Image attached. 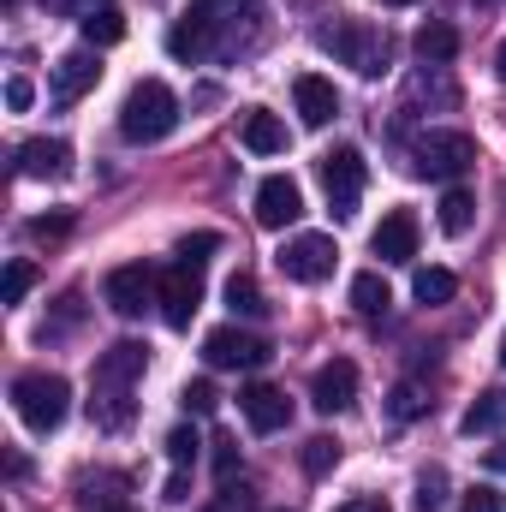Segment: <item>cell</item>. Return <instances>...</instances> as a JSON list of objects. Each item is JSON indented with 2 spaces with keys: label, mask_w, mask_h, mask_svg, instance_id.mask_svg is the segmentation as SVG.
I'll use <instances>...</instances> for the list:
<instances>
[{
  "label": "cell",
  "mask_w": 506,
  "mask_h": 512,
  "mask_svg": "<svg viewBox=\"0 0 506 512\" xmlns=\"http://www.w3.org/2000/svg\"><path fill=\"white\" fill-rule=\"evenodd\" d=\"M185 18L203 30L209 60H227V54L251 48L256 36H262V0H191Z\"/></svg>",
  "instance_id": "7a4b0ae2"
},
{
  "label": "cell",
  "mask_w": 506,
  "mask_h": 512,
  "mask_svg": "<svg viewBox=\"0 0 506 512\" xmlns=\"http://www.w3.org/2000/svg\"><path fill=\"white\" fill-rule=\"evenodd\" d=\"M155 292H161V274H155L149 262H120V268H108V280H102V298H108L114 316H143V310L155 304Z\"/></svg>",
  "instance_id": "ba28073f"
},
{
  "label": "cell",
  "mask_w": 506,
  "mask_h": 512,
  "mask_svg": "<svg viewBox=\"0 0 506 512\" xmlns=\"http://www.w3.org/2000/svg\"><path fill=\"white\" fill-rule=\"evenodd\" d=\"M501 364H506V340H501Z\"/></svg>",
  "instance_id": "7bdbcfd3"
},
{
  "label": "cell",
  "mask_w": 506,
  "mask_h": 512,
  "mask_svg": "<svg viewBox=\"0 0 506 512\" xmlns=\"http://www.w3.org/2000/svg\"><path fill=\"white\" fill-rule=\"evenodd\" d=\"M72 167V149L60 143V137H30L24 149H18V173L24 179H60Z\"/></svg>",
  "instance_id": "ac0fdd59"
},
{
  "label": "cell",
  "mask_w": 506,
  "mask_h": 512,
  "mask_svg": "<svg viewBox=\"0 0 506 512\" xmlns=\"http://www.w3.org/2000/svg\"><path fill=\"white\" fill-rule=\"evenodd\" d=\"M423 411H429V399H423V387L417 382L393 387V417H399V423H411V417H423Z\"/></svg>",
  "instance_id": "4dcf8cb0"
},
{
  "label": "cell",
  "mask_w": 506,
  "mask_h": 512,
  "mask_svg": "<svg viewBox=\"0 0 506 512\" xmlns=\"http://www.w3.org/2000/svg\"><path fill=\"white\" fill-rule=\"evenodd\" d=\"M471 221H477V197L453 185V191L441 197V233H447V239H459V233H471Z\"/></svg>",
  "instance_id": "cb8c5ba5"
},
{
  "label": "cell",
  "mask_w": 506,
  "mask_h": 512,
  "mask_svg": "<svg viewBox=\"0 0 506 512\" xmlns=\"http://www.w3.org/2000/svg\"><path fill=\"white\" fill-rule=\"evenodd\" d=\"M322 48H328L334 60H346L352 72H364V78H381V72H387V36H381L370 18H340V24H328V30H322Z\"/></svg>",
  "instance_id": "5b68a950"
},
{
  "label": "cell",
  "mask_w": 506,
  "mask_h": 512,
  "mask_svg": "<svg viewBox=\"0 0 506 512\" xmlns=\"http://www.w3.org/2000/svg\"><path fill=\"white\" fill-rule=\"evenodd\" d=\"M352 399H358V364H352V358H328V364L310 376V405H316L322 417L352 411Z\"/></svg>",
  "instance_id": "5bb4252c"
},
{
  "label": "cell",
  "mask_w": 506,
  "mask_h": 512,
  "mask_svg": "<svg viewBox=\"0 0 506 512\" xmlns=\"http://www.w3.org/2000/svg\"><path fill=\"white\" fill-rule=\"evenodd\" d=\"M155 304H161L167 328H191V316L203 310V274L185 268V262L161 268V292H155Z\"/></svg>",
  "instance_id": "30bf717a"
},
{
  "label": "cell",
  "mask_w": 506,
  "mask_h": 512,
  "mask_svg": "<svg viewBox=\"0 0 506 512\" xmlns=\"http://www.w3.org/2000/svg\"><path fill=\"white\" fill-rule=\"evenodd\" d=\"M483 465H489L495 477H506V441H501V447H489V453H483Z\"/></svg>",
  "instance_id": "ab89813d"
},
{
  "label": "cell",
  "mask_w": 506,
  "mask_h": 512,
  "mask_svg": "<svg viewBox=\"0 0 506 512\" xmlns=\"http://www.w3.org/2000/svg\"><path fill=\"white\" fill-rule=\"evenodd\" d=\"M387 304H393V292H387V280H381L376 268L352 274V310H358V316H381Z\"/></svg>",
  "instance_id": "603a6c76"
},
{
  "label": "cell",
  "mask_w": 506,
  "mask_h": 512,
  "mask_svg": "<svg viewBox=\"0 0 506 512\" xmlns=\"http://www.w3.org/2000/svg\"><path fill=\"white\" fill-rule=\"evenodd\" d=\"M72 233V215H42V221H30V239L36 245H54V239H66Z\"/></svg>",
  "instance_id": "d6a6232c"
},
{
  "label": "cell",
  "mask_w": 506,
  "mask_h": 512,
  "mask_svg": "<svg viewBox=\"0 0 506 512\" xmlns=\"http://www.w3.org/2000/svg\"><path fill=\"white\" fill-rule=\"evenodd\" d=\"M108 512H131V507H108Z\"/></svg>",
  "instance_id": "ee69618b"
},
{
  "label": "cell",
  "mask_w": 506,
  "mask_h": 512,
  "mask_svg": "<svg viewBox=\"0 0 506 512\" xmlns=\"http://www.w3.org/2000/svg\"><path fill=\"white\" fill-rule=\"evenodd\" d=\"M239 411H245V423H251L256 435H274V429L292 423V399H286L280 387H268V382L245 387V393H239Z\"/></svg>",
  "instance_id": "2e32d148"
},
{
  "label": "cell",
  "mask_w": 506,
  "mask_h": 512,
  "mask_svg": "<svg viewBox=\"0 0 506 512\" xmlns=\"http://www.w3.org/2000/svg\"><path fill=\"white\" fill-rule=\"evenodd\" d=\"M495 66H501V84H506V42H501V54H495Z\"/></svg>",
  "instance_id": "60d3db41"
},
{
  "label": "cell",
  "mask_w": 506,
  "mask_h": 512,
  "mask_svg": "<svg viewBox=\"0 0 506 512\" xmlns=\"http://www.w3.org/2000/svg\"><path fill=\"white\" fill-rule=\"evenodd\" d=\"M298 215H304L298 179H292V173H268V179L256 185V221H262L268 233H280V227H292Z\"/></svg>",
  "instance_id": "4fadbf2b"
},
{
  "label": "cell",
  "mask_w": 506,
  "mask_h": 512,
  "mask_svg": "<svg viewBox=\"0 0 506 512\" xmlns=\"http://www.w3.org/2000/svg\"><path fill=\"white\" fill-rule=\"evenodd\" d=\"M197 447H203V441H197V429H191V423H179V429L167 435V465H173V471H191V465H197Z\"/></svg>",
  "instance_id": "4316f807"
},
{
  "label": "cell",
  "mask_w": 506,
  "mask_h": 512,
  "mask_svg": "<svg viewBox=\"0 0 506 512\" xmlns=\"http://www.w3.org/2000/svg\"><path fill=\"white\" fill-rule=\"evenodd\" d=\"M447 507V471H423L417 477V512H441Z\"/></svg>",
  "instance_id": "f1b7e54d"
},
{
  "label": "cell",
  "mask_w": 506,
  "mask_h": 512,
  "mask_svg": "<svg viewBox=\"0 0 506 512\" xmlns=\"http://www.w3.org/2000/svg\"><path fill=\"white\" fill-rule=\"evenodd\" d=\"M161 501H167V507H179V501H185V471H173V477H167V489H161Z\"/></svg>",
  "instance_id": "f35d334b"
},
{
  "label": "cell",
  "mask_w": 506,
  "mask_h": 512,
  "mask_svg": "<svg viewBox=\"0 0 506 512\" xmlns=\"http://www.w3.org/2000/svg\"><path fill=\"white\" fill-rule=\"evenodd\" d=\"M12 411H18V423H24L30 435H48V429H60L66 411H72V382H66V376H48V370H30V376L12 382Z\"/></svg>",
  "instance_id": "277c9868"
},
{
  "label": "cell",
  "mask_w": 506,
  "mask_h": 512,
  "mask_svg": "<svg viewBox=\"0 0 506 512\" xmlns=\"http://www.w3.org/2000/svg\"><path fill=\"white\" fill-rule=\"evenodd\" d=\"M6 6H18V0H6Z\"/></svg>",
  "instance_id": "bcb514c9"
},
{
  "label": "cell",
  "mask_w": 506,
  "mask_h": 512,
  "mask_svg": "<svg viewBox=\"0 0 506 512\" xmlns=\"http://www.w3.org/2000/svg\"><path fill=\"white\" fill-rule=\"evenodd\" d=\"M227 304H233V316H262V310H268L256 274H233V280H227Z\"/></svg>",
  "instance_id": "484cf974"
},
{
  "label": "cell",
  "mask_w": 506,
  "mask_h": 512,
  "mask_svg": "<svg viewBox=\"0 0 506 512\" xmlns=\"http://www.w3.org/2000/svg\"><path fill=\"white\" fill-rule=\"evenodd\" d=\"M381 6H417V0H381Z\"/></svg>",
  "instance_id": "b9f144b4"
},
{
  "label": "cell",
  "mask_w": 506,
  "mask_h": 512,
  "mask_svg": "<svg viewBox=\"0 0 506 512\" xmlns=\"http://www.w3.org/2000/svg\"><path fill=\"white\" fill-rule=\"evenodd\" d=\"M30 102H36V84H30V78H12V84H6V108H12V114H24Z\"/></svg>",
  "instance_id": "d590c367"
},
{
  "label": "cell",
  "mask_w": 506,
  "mask_h": 512,
  "mask_svg": "<svg viewBox=\"0 0 506 512\" xmlns=\"http://www.w3.org/2000/svg\"><path fill=\"white\" fill-rule=\"evenodd\" d=\"M334 512H387V501L381 495H358V501H346V507H334Z\"/></svg>",
  "instance_id": "74e56055"
},
{
  "label": "cell",
  "mask_w": 506,
  "mask_h": 512,
  "mask_svg": "<svg viewBox=\"0 0 506 512\" xmlns=\"http://www.w3.org/2000/svg\"><path fill=\"white\" fill-rule=\"evenodd\" d=\"M179 131V96L161 84V78H143L131 84L126 108H120V137L126 143H161Z\"/></svg>",
  "instance_id": "3957f363"
},
{
  "label": "cell",
  "mask_w": 506,
  "mask_h": 512,
  "mask_svg": "<svg viewBox=\"0 0 506 512\" xmlns=\"http://www.w3.org/2000/svg\"><path fill=\"white\" fill-rule=\"evenodd\" d=\"M411 292H417V304H453L459 280H453V268H417Z\"/></svg>",
  "instance_id": "d4e9b609"
},
{
  "label": "cell",
  "mask_w": 506,
  "mask_h": 512,
  "mask_svg": "<svg viewBox=\"0 0 506 512\" xmlns=\"http://www.w3.org/2000/svg\"><path fill=\"white\" fill-rule=\"evenodd\" d=\"M465 167H477V137L471 131H423L411 143V173L417 179H459Z\"/></svg>",
  "instance_id": "8992f818"
},
{
  "label": "cell",
  "mask_w": 506,
  "mask_h": 512,
  "mask_svg": "<svg viewBox=\"0 0 506 512\" xmlns=\"http://www.w3.org/2000/svg\"><path fill=\"white\" fill-rule=\"evenodd\" d=\"M334 262H340V245H334L328 233H298V239H286V245H280V274H286V280H298V286L328 280V274H334Z\"/></svg>",
  "instance_id": "9c48e42d"
},
{
  "label": "cell",
  "mask_w": 506,
  "mask_h": 512,
  "mask_svg": "<svg viewBox=\"0 0 506 512\" xmlns=\"http://www.w3.org/2000/svg\"><path fill=\"white\" fill-rule=\"evenodd\" d=\"M203 358H209V370H262L274 352H268V340H262V334H245V328H215V334L203 340Z\"/></svg>",
  "instance_id": "8fae6325"
},
{
  "label": "cell",
  "mask_w": 506,
  "mask_h": 512,
  "mask_svg": "<svg viewBox=\"0 0 506 512\" xmlns=\"http://www.w3.org/2000/svg\"><path fill=\"white\" fill-rule=\"evenodd\" d=\"M411 48H417V60H429V66H447V60L459 54V30H453V24H441V18H429V24L411 36Z\"/></svg>",
  "instance_id": "ffe728a7"
},
{
  "label": "cell",
  "mask_w": 506,
  "mask_h": 512,
  "mask_svg": "<svg viewBox=\"0 0 506 512\" xmlns=\"http://www.w3.org/2000/svg\"><path fill=\"white\" fill-rule=\"evenodd\" d=\"M30 280H36V268H30V262H6V304H24Z\"/></svg>",
  "instance_id": "836d02e7"
},
{
  "label": "cell",
  "mask_w": 506,
  "mask_h": 512,
  "mask_svg": "<svg viewBox=\"0 0 506 512\" xmlns=\"http://www.w3.org/2000/svg\"><path fill=\"white\" fill-rule=\"evenodd\" d=\"M239 137H245V149H251V155H280V149H286V126H280L268 108H245Z\"/></svg>",
  "instance_id": "d6986e66"
},
{
  "label": "cell",
  "mask_w": 506,
  "mask_h": 512,
  "mask_svg": "<svg viewBox=\"0 0 506 512\" xmlns=\"http://www.w3.org/2000/svg\"><path fill=\"white\" fill-rule=\"evenodd\" d=\"M149 370V346L143 340H120V346H108L102 358H96V370H90V423L96 429H126L131 417H137V399H131V387L137 376Z\"/></svg>",
  "instance_id": "6da1fadb"
},
{
  "label": "cell",
  "mask_w": 506,
  "mask_h": 512,
  "mask_svg": "<svg viewBox=\"0 0 506 512\" xmlns=\"http://www.w3.org/2000/svg\"><path fill=\"white\" fill-rule=\"evenodd\" d=\"M292 102H298V120L310 131H322L334 114H340V90L328 84V78H316V72H304L298 84H292Z\"/></svg>",
  "instance_id": "e0dca14e"
},
{
  "label": "cell",
  "mask_w": 506,
  "mask_h": 512,
  "mask_svg": "<svg viewBox=\"0 0 506 512\" xmlns=\"http://www.w3.org/2000/svg\"><path fill=\"white\" fill-rule=\"evenodd\" d=\"M78 30H84L90 48H114V42H126V12H114V6H90V12L78 18Z\"/></svg>",
  "instance_id": "44dd1931"
},
{
  "label": "cell",
  "mask_w": 506,
  "mask_h": 512,
  "mask_svg": "<svg viewBox=\"0 0 506 512\" xmlns=\"http://www.w3.org/2000/svg\"><path fill=\"white\" fill-rule=\"evenodd\" d=\"M465 512H501V495L495 489H471L465 495Z\"/></svg>",
  "instance_id": "8d00e7d4"
},
{
  "label": "cell",
  "mask_w": 506,
  "mask_h": 512,
  "mask_svg": "<svg viewBox=\"0 0 506 512\" xmlns=\"http://www.w3.org/2000/svg\"><path fill=\"white\" fill-rule=\"evenodd\" d=\"M48 6H66V0H48Z\"/></svg>",
  "instance_id": "f6af8a7d"
},
{
  "label": "cell",
  "mask_w": 506,
  "mask_h": 512,
  "mask_svg": "<svg viewBox=\"0 0 506 512\" xmlns=\"http://www.w3.org/2000/svg\"><path fill=\"white\" fill-rule=\"evenodd\" d=\"M96 84H102V60H96L90 48H72V54H60V60H54L48 96H54V108H72V102H84Z\"/></svg>",
  "instance_id": "7c38bea8"
},
{
  "label": "cell",
  "mask_w": 506,
  "mask_h": 512,
  "mask_svg": "<svg viewBox=\"0 0 506 512\" xmlns=\"http://www.w3.org/2000/svg\"><path fill=\"white\" fill-rule=\"evenodd\" d=\"M334 465H340V441H328V435L304 441V471H310V477H328Z\"/></svg>",
  "instance_id": "83f0119b"
},
{
  "label": "cell",
  "mask_w": 506,
  "mask_h": 512,
  "mask_svg": "<svg viewBox=\"0 0 506 512\" xmlns=\"http://www.w3.org/2000/svg\"><path fill=\"white\" fill-rule=\"evenodd\" d=\"M215 471H221V483H233V471H239V441L233 435H215Z\"/></svg>",
  "instance_id": "e575fe53"
},
{
  "label": "cell",
  "mask_w": 506,
  "mask_h": 512,
  "mask_svg": "<svg viewBox=\"0 0 506 512\" xmlns=\"http://www.w3.org/2000/svg\"><path fill=\"white\" fill-rule=\"evenodd\" d=\"M209 251H221V233H191V239H179V262H185V268H203V262H209Z\"/></svg>",
  "instance_id": "f546056e"
},
{
  "label": "cell",
  "mask_w": 506,
  "mask_h": 512,
  "mask_svg": "<svg viewBox=\"0 0 506 512\" xmlns=\"http://www.w3.org/2000/svg\"><path fill=\"white\" fill-rule=\"evenodd\" d=\"M179 399H185V411H191V417H209V411L221 405L215 382H185V393H179Z\"/></svg>",
  "instance_id": "1f68e13d"
},
{
  "label": "cell",
  "mask_w": 506,
  "mask_h": 512,
  "mask_svg": "<svg viewBox=\"0 0 506 512\" xmlns=\"http://www.w3.org/2000/svg\"><path fill=\"white\" fill-rule=\"evenodd\" d=\"M370 251H376L387 268L411 262V256H417V215H411V209H387L381 227L370 233Z\"/></svg>",
  "instance_id": "9a60e30c"
},
{
  "label": "cell",
  "mask_w": 506,
  "mask_h": 512,
  "mask_svg": "<svg viewBox=\"0 0 506 512\" xmlns=\"http://www.w3.org/2000/svg\"><path fill=\"white\" fill-rule=\"evenodd\" d=\"M489 429H506V387L477 393V405L465 411V435H489Z\"/></svg>",
  "instance_id": "7402d4cb"
},
{
  "label": "cell",
  "mask_w": 506,
  "mask_h": 512,
  "mask_svg": "<svg viewBox=\"0 0 506 512\" xmlns=\"http://www.w3.org/2000/svg\"><path fill=\"white\" fill-rule=\"evenodd\" d=\"M364 179H370V167H364V149H358V143H340V149L322 155V191H328V209H334L340 221L358 215Z\"/></svg>",
  "instance_id": "52a82bcc"
}]
</instances>
